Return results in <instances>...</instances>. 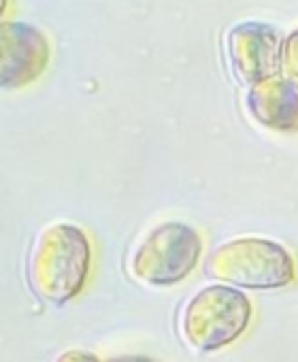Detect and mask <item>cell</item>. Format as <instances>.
Segmentation results:
<instances>
[{
    "mask_svg": "<svg viewBox=\"0 0 298 362\" xmlns=\"http://www.w3.org/2000/svg\"><path fill=\"white\" fill-rule=\"evenodd\" d=\"M90 262L88 235L68 222L54 224L39 235L30 254V284L43 300L64 305L83 290Z\"/></svg>",
    "mask_w": 298,
    "mask_h": 362,
    "instance_id": "cell-1",
    "label": "cell"
},
{
    "mask_svg": "<svg viewBox=\"0 0 298 362\" xmlns=\"http://www.w3.org/2000/svg\"><path fill=\"white\" fill-rule=\"evenodd\" d=\"M207 269L213 277L249 290L285 288L296 277L292 254L277 241L262 237L226 241L211 254Z\"/></svg>",
    "mask_w": 298,
    "mask_h": 362,
    "instance_id": "cell-2",
    "label": "cell"
},
{
    "mask_svg": "<svg viewBox=\"0 0 298 362\" xmlns=\"http://www.w3.org/2000/svg\"><path fill=\"white\" fill-rule=\"evenodd\" d=\"M251 322V300L228 286H207L186 309L181 328L188 343L201 351H217L234 343Z\"/></svg>",
    "mask_w": 298,
    "mask_h": 362,
    "instance_id": "cell-3",
    "label": "cell"
},
{
    "mask_svg": "<svg viewBox=\"0 0 298 362\" xmlns=\"http://www.w3.org/2000/svg\"><path fill=\"white\" fill-rule=\"evenodd\" d=\"M201 235L184 222H165L138 243L132 254V273L149 286H175L198 264Z\"/></svg>",
    "mask_w": 298,
    "mask_h": 362,
    "instance_id": "cell-4",
    "label": "cell"
},
{
    "mask_svg": "<svg viewBox=\"0 0 298 362\" xmlns=\"http://www.w3.org/2000/svg\"><path fill=\"white\" fill-rule=\"evenodd\" d=\"M281 41L273 26L245 22L228 35V56L232 71L243 83L258 86L275 79L281 69Z\"/></svg>",
    "mask_w": 298,
    "mask_h": 362,
    "instance_id": "cell-5",
    "label": "cell"
},
{
    "mask_svg": "<svg viewBox=\"0 0 298 362\" xmlns=\"http://www.w3.org/2000/svg\"><path fill=\"white\" fill-rule=\"evenodd\" d=\"M3 41V86L5 88H22L35 81L49 60L47 39L35 28L26 24H3L0 33Z\"/></svg>",
    "mask_w": 298,
    "mask_h": 362,
    "instance_id": "cell-6",
    "label": "cell"
},
{
    "mask_svg": "<svg viewBox=\"0 0 298 362\" xmlns=\"http://www.w3.org/2000/svg\"><path fill=\"white\" fill-rule=\"evenodd\" d=\"M249 113L266 128L279 132L298 130V88L287 79H268L247 94Z\"/></svg>",
    "mask_w": 298,
    "mask_h": 362,
    "instance_id": "cell-7",
    "label": "cell"
},
{
    "mask_svg": "<svg viewBox=\"0 0 298 362\" xmlns=\"http://www.w3.org/2000/svg\"><path fill=\"white\" fill-rule=\"evenodd\" d=\"M281 66H283V73H285L287 81H292L298 88V30L290 33L287 39L283 41Z\"/></svg>",
    "mask_w": 298,
    "mask_h": 362,
    "instance_id": "cell-8",
    "label": "cell"
},
{
    "mask_svg": "<svg viewBox=\"0 0 298 362\" xmlns=\"http://www.w3.org/2000/svg\"><path fill=\"white\" fill-rule=\"evenodd\" d=\"M56 362H100V360H98V356H94L90 351L71 349V351H64L62 356H58Z\"/></svg>",
    "mask_w": 298,
    "mask_h": 362,
    "instance_id": "cell-9",
    "label": "cell"
},
{
    "mask_svg": "<svg viewBox=\"0 0 298 362\" xmlns=\"http://www.w3.org/2000/svg\"><path fill=\"white\" fill-rule=\"evenodd\" d=\"M105 362H158L147 356H117V358H107Z\"/></svg>",
    "mask_w": 298,
    "mask_h": 362,
    "instance_id": "cell-10",
    "label": "cell"
}]
</instances>
